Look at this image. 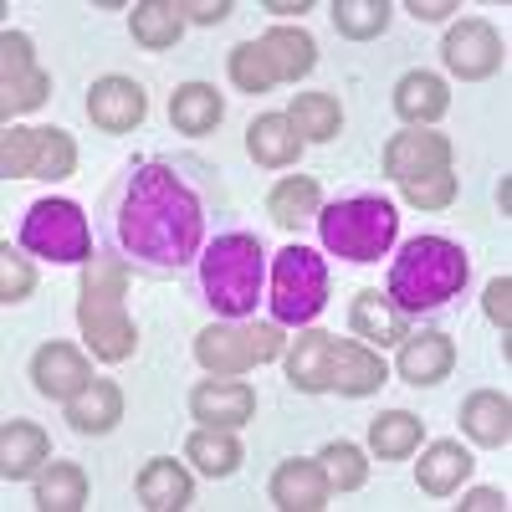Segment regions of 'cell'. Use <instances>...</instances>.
Instances as JSON below:
<instances>
[{"instance_id":"6da1fadb","label":"cell","mask_w":512,"mask_h":512,"mask_svg":"<svg viewBox=\"0 0 512 512\" xmlns=\"http://www.w3.org/2000/svg\"><path fill=\"white\" fill-rule=\"evenodd\" d=\"M108 236H113V246L128 267L169 277L200 251L205 205L175 164L149 159V164L128 169L123 185L113 190Z\"/></svg>"},{"instance_id":"7a4b0ae2","label":"cell","mask_w":512,"mask_h":512,"mask_svg":"<svg viewBox=\"0 0 512 512\" xmlns=\"http://www.w3.org/2000/svg\"><path fill=\"white\" fill-rule=\"evenodd\" d=\"M466 251L446 236H415L400 246L390 282H384V297L400 308V313H436L446 308L451 297H461L466 287Z\"/></svg>"},{"instance_id":"3957f363","label":"cell","mask_w":512,"mask_h":512,"mask_svg":"<svg viewBox=\"0 0 512 512\" xmlns=\"http://www.w3.org/2000/svg\"><path fill=\"white\" fill-rule=\"evenodd\" d=\"M287 379L292 390L303 395H323V390H338V395H374L384 379V359L369 354L364 344H344L333 333H303L287 354Z\"/></svg>"},{"instance_id":"277c9868","label":"cell","mask_w":512,"mask_h":512,"mask_svg":"<svg viewBox=\"0 0 512 512\" xmlns=\"http://www.w3.org/2000/svg\"><path fill=\"white\" fill-rule=\"evenodd\" d=\"M123 287H128V262L123 256H93V262H82L77 323H82V338L93 344V354L108 359V364L128 359L134 344H139L134 318L123 313Z\"/></svg>"},{"instance_id":"5b68a950","label":"cell","mask_w":512,"mask_h":512,"mask_svg":"<svg viewBox=\"0 0 512 512\" xmlns=\"http://www.w3.org/2000/svg\"><path fill=\"white\" fill-rule=\"evenodd\" d=\"M262 241L246 231H226L200 251V292L205 303L221 318H246L256 313V297H262Z\"/></svg>"},{"instance_id":"8992f818","label":"cell","mask_w":512,"mask_h":512,"mask_svg":"<svg viewBox=\"0 0 512 512\" xmlns=\"http://www.w3.org/2000/svg\"><path fill=\"white\" fill-rule=\"evenodd\" d=\"M395 231H400V216L384 195H349L318 210V236L344 262H379L395 246Z\"/></svg>"},{"instance_id":"52a82bcc","label":"cell","mask_w":512,"mask_h":512,"mask_svg":"<svg viewBox=\"0 0 512 512\" xmlns=\"http://www.w3.org/2000/svg\"><path fill=\"white\" fill-rule=\"evenodd\" d=\"M328 303V262L313 246H282L272 267V318L277 323H313Z\"/></svg>"},{"instance_id":"ba28073f","label":"cell","mask_w":512,"mask_h":512,"mask_svg":"<svg viewBox=\"0 0 512 512\" xmlns=\"http://www.w3.org/2000/svg\"><path fill=\"white\" fill-rule=\"evenodd\" d=\"M21 251L47 256V262H93L88 216L72 200H36L21 216Z\"/></svg>"},{"instance_id":"9c48e42d","label":"cell","mask_w":512,"mask_h":512,"mask_svg":"<svg viewBox=\"0 0 512 512\" xmlns=\"http://www.w3.org/2000/svg\"><path fill=\"white\" fill-rule=\"evenodd\" d=\"M282 354L277 323H231V328H205L195 338V359L210 374H246Z\"/></svg>"},{"instance_id":"30bf717a","label":"cell","mask_w":512,"mask_h":512,"mask_svg":"<svg viewBox=\"0 0 512 512\" xmlns=\"http://www.w3.org/2000/svg\"><path fill=\"white\" fill-rule=\"evenodd\" d=\"M436 169H451V139L446 134H425V128H410V134H395L384 144V175L410 185L420 175H436Z\"/></svg>"},{"instance_id":"8fae6325","label":"cell","mask_w":512,"mask_h":512,"mask_svg":"<svg viewBox=\"0 0 512 512\" xmlns=\"http://www.w3.org/2000/svg\"><path fill=\"white\" fill-rule=\"evenodd\" d=\"M441 57H446V67H451L456 77H466V82L492 77V72L502 67V36H497L487 21H461V26H451Z\"/></svg>"},{"instance_id":"7c38bea8","label":"cell","mask_w":512,"mask_h":512,"mask_svg":"<svg viewBox=\"0 0 512 512\" xmlns=\"http://www.w3.org/2000/svg\"><path fill=\"white\" fill-rule=\"evenodd\" d=\"M149 113V98L134 77H103L93 82L88 93V118L103 128V134H128V128H139Z\"/></svg>"},{"instance_id":"4fadbf2b","label":"cell","mask_w":512,"mask_h":512,"mask_svg":"<svg viewBox=\"0 0 512 512\" xmlns=\"http://www.w3.org/2000/svg\"><path fill=\"white\" fill-rule=\"evenodd\" d=\"M31 384L47 400H77L93 384V369H88V359H82L77 349H67V344H41L36 359H31Z\"/></svg>"},{"instance_id":"5bb4252c","label":"cell","mask_w":512,"mask_h":512,"mask_svg":"<svg viewBox=\"0 0 512 512\" xmlns=\"http://www.w3.org/2000/svg\"><path fill=\"white\" fill-rule=\"evenodd\" d=\"M328 477H323V466L318 461H287L277 466V477H272V502L282 512H318L328 502Z\"/></svg>"},{"instance_id":"9a60e30c","label":"cell","mask_w":512,"mask_h":512,"mask_svg":"<svg viewBox=\"0 0 512 512\" xmlns=\"http://www.w3.org/2000/svg\"><path fill=\"white\" fill-rule=\"evenodd\" d=\"M190 410L195 420L205 425H216V431H231V425H246L256 415V395H251V384H200V390L190 395Z\"/></svg>"},{"instance_id":"2e32d148","label":"cell","mask_w":512,"mask_h":512,"mask_svg":"<svg viewBox=\"0 0 512 512\" xmlns=\"http://www.w3.org/2000/svg\"><path fill=\"white\" fill-rule=\"evenodd\" d=\"M47 456H52V441H47V431H41V425L11 420L6 431H0V477H6V482L31 477Z\"/></svg>"},{"instance_id":"e0dca14e","label":"cell","mask_w":512,"mask_h":512,"mask_svg":"<svg viewBox=\"0 0 512 512\" xmlns=\"http://www.w3.org/2000/svg\"><path fill=\"white\" fill-rule=\"evenodd\" d=\"M118 420H123V395H118V384H108V379H93L77 400H67V425L77 436H103V431H113Z\"/></svg>"},{"instance_id":"ac0fdd59","label":"cell","mask_w":512,"mask_h":512,"mask_svg":"<svg viewBox=\"0 0 512 512\" xmlns=\"http://www.w3.org/2000/svg\"><path fill=\"white\" fill-rule=\"evenodd\" d=\"M456 364V349L446 333H420V338H405L400 349V379L405 384H441Z\"/></svg>"},{"instance_id":"d6986e66","label":"cell","mask_w":512,"mask_h":512,"mask_svg":"<svg viewBox=\"0 0 512 512\" xmlns=\"http://www.w3.org/2000/svg\"><path fill=\"white\" fill-rule=\"evenodd\" d=\"M349 323H354V333L359 338H369V344H405V313L390 303L384 292H359L354 297V308H349Z\"/></svg>"},{"instance_id":"ffe728a7","label":"cell","mask_w":512,"mask_h":512,"mask_svg":"<svg viewBox=\"0 0 512 512\" xmlns=\"http://www.w3.org/2000/svg\"><path fill=\"white\" fill-rule=\"evenodd\" d=\"M246 149H251L256 164L287 169V164H297V149H303V139H297V128H292L282 113H262V118L246 128Z\"/></svg>"},{"instance_id":"44dd1931","label":"cell","mask_w":512,"mask_h":512,"mask_svg":"<svg viewBox=\"0 0 512 512\" xmlns=\"http://www.w3.org/2000/svg\"><path fill=\"white\" fill-rule=\"evenodd\" d=\"M139 502L149 512H180L190 502V472H185L180 461H169V456L149 461L144 472H139Z\"/></svg>"},{"instance_id":"7402d4cb","label":"cell","mask_w":512,"mask_h":512,"mask_svg":"<svg viewBox=\"0 0 512 512\" xmlns=\"http://www.w3.org/2000/svg\"><path fill=\"white\" fill-rule=\"evenodd\" d=\"M262 52H267V62H272L277 82H282V77H287V82L308 77V72H313V62H318L313 36H308V31H297V26H277V31H267V36H262Z\"/></svg>"},{"instance_id":"603a6c76","label":"cell","mask_w":512,"mask_h":512,"mask_svg":"<svg viewBox=\"0 0 512 512\" xmlns=\"http://www.w3.org/2000/svg\"><path fill=\"white\" fill-rule=\"evenodd\" d=\"M446 82L436 77V72H405L400 77V88H395V108H400V118L405 123H436L441 113H446Z\"/></svg>"},{"instance_id":"cb8c5ba5","label":"cell","mask_w":512,"mask_h":512,"mask_svg":"<svg viewBox=\"0 0 512 512\" xmlns=\"http://www.w3.org/2000/svg\"><path fill=\"white\" fill-rule=\"evenodd\" d=\"M461 425H466V436H472V441L502 446L512 436V405H507V395H497V390L472 395V400L461 405Z\"/></svg>"},{"instance_id":"d4e9b609","label":"cell","mask_w":512,"mask_h":512,"mask_svg":"<svg viewBox=\"0 0 512 512\" xmlns=\"http://www.w3.org/2000/svg\"><path fill=\"white\" fill-rule=\"evenodd\" d=\"M466 477H472V456H466L456 441H436L420 456V487L431 497H451Z\"/></svg>"},{"instance_id":"484cf974","label":"cell","mask_w":512,"mask_h":512,"mask_svg":"<svg viewBox=\"0 0 512 512\" xmlns=\"http://www.w3.org/2000/svg\"><path fill=\"white\" fill-rule=\"evenodd\" d=\"M221 98L216 88H205V82H185V88L175 93V103H169V118H175L180 134H210V128L221 123Z\"/></svg>"},{"instance_id":"4316f807","label":"cell","mask_w":512,"mask_h":512,"mask_svg":"<svg viewBox=\"0 0 512 512\" xmlns=\"http://www.w3.org/2000/svg\"><path fill=\"white\" fill-rule=\"evenodd\" d=\"M267 216H272L282 231H292V226L313 221V216H318V180H308V175H292V180H282V185L267 195Z\"/></svg>"},{"instance_id":"83f0119b","label":"cell","mask_w":512,"mask_h":512,"mask_svg":"<svg viewBox=\"0 0 512 512\" xmlns=\"http://www.w3.org/2000/svg\"><path fill=\"white\" fill-rule=\"evenodd\" d=\"M88 502V477L72 461H52V472L36 482V507L41 512H77Z\"/></svg>"},{"instance_id":"f1b7e54d","label":"cell","mask_w":512,"mask_h":512,"mask_svg":"<svg viewBox=\"0 0 512 512\" xmlns=\"http://www.w3.org/2000/svg\"><path fill=\"white\" fill-rule=\"evenodd\" d=\"M185 456L200 466L205 477H231L236 466H241V446L231 431H216V425H205V431H195L185 441Z\"/></svg>"},{"instance_id":"f546056e","label":"cell","mask_w":512,"mask_h":512,"mask_svg":"<svg viewBox=\"0 0 512 512\" xmlns=\"http://www.w3.org/2000/svg\"><path fill=\"white\" fill-rule=\"evenodd\" d=\"M287 123L297 128V139H313V144H328L338 128H344V113H338V103L328 93H303L292 103Z\"/></svg>"},{"instance_id":"4dcf8cb0","label":"cell","mask_w":512,"mask_h":512,"mask_svg":"<svg viewBox=\"0 0 512 512\" xmlns=\"http://www.w3.org/2000/svg\"><path fill=\"white\" fill-rule=\"evenodd\" d=\"M369 446H374L379 461H400V456H410V451L420 446V420H415L410 410L379 415V420L369 425Z\"/></svg>"},{"instance_id":"1f68e13d","label":"cell","mask_w":512,"mask_h":512,"mask_svg":"<svg viewBox=\"0 0 512 512\" xmlns=\"http://www.w3.org/2000/svg\"><path fill=\"white\" fill-rule=\"evenodd\" d=\"M180 31H185V21H180V11L169 6V0H149V6L134 11V41H144V47H154V52L175 47Z\"/></svg>"},{"instance_id":"d6a6232c","label":"cell","mask_w":512,"mask_h":512,"mask_svg":"<svg viewBox=\"0 0 512 512\" xmlns=\"http://www.w3.org/2000/svg\"><path fill=\"white\" fill-rule=\"evenodd\" d=\"M333 26L344 36H354V41H369V36H379L384 26H390V6H384V0H338Z\"/></svg>"},{"instance_id":"836d02e7","label":"cell","mask_w":512,"mask_h":512,"mask_svg":"<svg viewBox=\"0 0 512 512\" xmlns=\"http://www.w3.org/2000/svg\"><path fill=\"white\" fill-rule=\"evenodd\" d=\"M323 477H328V487H338V492H354V487H364V477H369V466H364V456H359V446H349V441H333V446H323Z\"/></svg>"},{"instance_id":"e575fe53","label":"cell","mask_w":512,"mask_h":512,"mask_svg":"<svg viewBox=\"0 0 512 512\" xmlns=\"http://www.w3.org/2000/svg\"><path fill=\"white\" fill-rule=\"evenodd\" d=\"M231 82H236L241 93H267L272 82H277V72H272V62L262 52V41H246V47L231 52Z\"/></svg>"},{"instance_id":"d590c367","label":"cell","mask_w":512,"mask_h":512,"mask_svg":"<svg viewBox=\"0 0 512 512\" xmlns=\"http://www.w3.org/2000/svg\"><path fill=\"white\" fill-rule=\"evenodd\" d=\"M77 164V144L62 128H41V154H36V180H67Z\"/></svg>"},{"instance_id":"8d00e7d4","label":"cell","mask_w":512,"mask_h":512,"mask_svg":"<svg viewBox=\"0 0 512 512\" xmlns=\"http://www.w3.org/2000/svg\"><path fill=\"white\" fill-rule=\"evenodd\" d=\"M36 154H41V128H6V149H0V169L11 180L36 175Z\"/></svg>"},{"instance_id":"74e56055","label":"cell","mask_w":512,"mask_h":512,"mask_svg":"<svg viewBox=\"0 0 512 512\" xmlns=\"http://www.w3.org/2000/svg\"><path fill=\"white\" fill-rule=\"evenodd\" d=\"M47 93H52V77L36 67V72L6 77V98H0V108H6V118H11V113H31V108L47 103Z\"/></svg>"},{"instance_id":"f35d334b","label":"cell","mask_w":512,"mask_h":512,"mask_svg":"<svg viewBox=\"0 0 512 512\" xmlns=\"http://www.w3.org/2000/svg\"><path fill=\"white\" fill-rule=\"evenodd\" d=\"M405 200H410L415 210H446V205L456 200V175H451V169L420 175V180H410V185H405Z\"/></svg>"},{"instance_id":"ab89813d","label":"cell","mask_w":512,"mask_h":512,"mask_svg":"<svg viewBox=\"0 0 512 512\" xmlns=\"http://www.w3.org/2000/svg\"><path fill=\"white\" fill-rule=\"evenodd\" d=\"M36 287V277H31V262L21 251H11L6 246V262H0V303H21V297Z\"/></svg>"},{"instance_id":"60d3db41","label":"cell","mask_w":512,"mask_h":512,"mask_svg":"<svg viewBox=\"0 0 512 512\" xmlns=\"http://www.w3.org/2000/svg\"><path fill=\"white\" fill-rule=\"evenodd\" d=\"M0 62H6V77L36 72V57H31V36H21V31H6V36H0Z\"/></svg>"},{"instance_id":"b9f144b4","label":"cell","mask_w":512,"mask_h":512,"mask_svg":"<svg viewBox=\"0 0 512 512\" xmlns=\"http://www.w3.org/2000/svg\"><path fill=\"white\" fill-rule=\"evenodd\" d=\"M487 318L507 333V323H512V282H507V277H497V282L487 287Z\"/></svg>"},{"instance_id":"7bdbcfd3","label":"cell","mask_w":512,"mask_h":512,"mask_svg":"<svg viewBox=\"0 0 512 512\" xmlns=\"http://www.w3.org/2000/svg\"><path fill=\"white\" fill-rule=\"evenodd\" d=\"M175 11H180V21L190 16V21H200V26H216V21H226V0H216V6H210V0H200V6H190V0H175Z\"/></svg>"},{"instance_id":"ee69618b","label":"cell","mask_w":512,"mask_h":512,"mask_svg":"<svg viewBox=\"0 0 512 512\" xmlns=\"http://www.w3.org/2000/svg\"><path fill=\"white\" fill-rule=\"evenodd\" d=\"M451 11H461L456 0H410V16L415 21H446Z\"/></svg>"},{"instance_id":"f6af8a7d","label":"cell","mask_w":512,"mask_h":512,"mask_svg":"<svg viewBox=\"0 0 512 512\" xmlns=\"http://www.w3.org/2000/svg\"><path fill=\"white\" fill-rule=\"evenodd\" d=\"M502 507H507V497H502V492H492V487H477L472 497L461 502V512H502Z\"/></svg>"},{"instance_id":"bcb514c9","label":"cell","mask_w":512,"mask_h":512,"mask_svg":"<svg viewBox=\"0 0 512 512\" xmlns=\"http://www.w3.org/2000/svg\"><path fill=\"white\" fill-rule=\"evenodd\" d=\"M267 11H277V16H297V11H308V6H303V0H297V6H292V0H272Z\"/></svg>"}]
</instances>
